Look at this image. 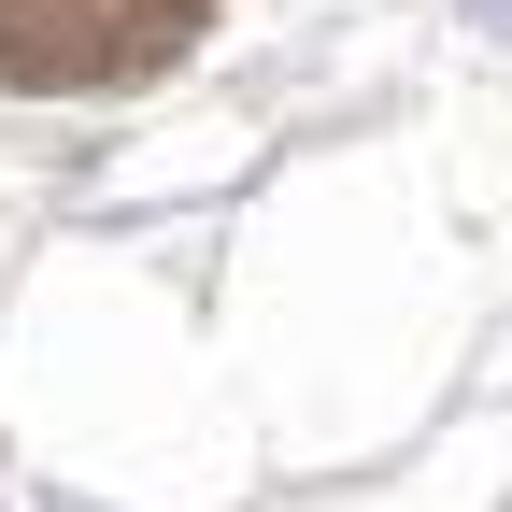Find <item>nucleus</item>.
<instances>
[{
	"instance_id": "f257e3e1",
	"label": "nucleus",
	"mask_w": 512,
	"mask_h": 512,
	"mask_svg": "<svg viewBox=\"0 0 512 512\" xmlns=\"http://www.w3.org/2000/svg\"><path fill=\"white\" fill-rule=\"evenodd\" d=\"M498 15H512V0H498Z\"/></svg>"
}]
</instances>
